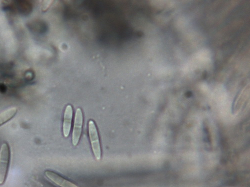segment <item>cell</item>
Wrapping results in <instances>:
<instances>
[{
	"instance_id": "cell-6",
	"label": "cell",
	"mask_w": 250,
	"mask_h": 187,
	"mask_svg": "<svg viewBox=\"0 0 250 187\" xmlns=\"http://www.w3.org/2000/svg\"><path fill=\"white\" fill-rule=\"evenodd\" d=\"M17 112L16 108H11L0 113V127L11 120Z\"/></svg>"
},
{
	"instance_id": "cell-5",
	"label": "cell",
	"mask_w": 250,
	"mask_h": 187,
	"mask_svg": "<svg viewBox=\"0 0 250 187\" xmlns=\"http://www.w3.org/2000/svg\"><path fill=\"white\" fill-rule=\"evenodd\" d=\"M73 116V110L71 105H68L65 109L64 115L62 132L65 137H69L72 128V122Z\"/></svg>"
},
{
	"instance_id": "cell-1",
	"label": "cell",
	"mask_w": 250,
	"mask_h": 187,
	"mask_svg": "<svg viewBox=\"0 0 250 187\" xmlns=\"http://www.w3.org/2000/svg\"><path fill=\"white\" fill-rule=\"evenodd\" d=\"M11 160V150L9 144L4 143L0 149V185H3L7 177Z\"/></svg>"
},
{
	"instance_id": "cell-3",
	"label": "cell",
	"mask_w": 250,
	"mask_h": 187,
	"mask_svg": "<svg viewBox=\"0 0 250 187\" xmlns=\"http://www.w3.org/2000/svg\"><path fill=\"white\" fill-rule=\"evenodd\" d=\"M83 123V112L79 108L76 112L72 132V144L74 147L77 146L79 142L82 131Z\"/></svg>"
},
{
	"instance_id": "cell-4",
	"label": "cell",
	"mask_w": 250,
	"mask_h": 187,
	"mask_svg": "<svg viewBox=\"0 0 250 187\" xmlns=\"http://www.w3.org/2000/svg\"><path fill=\"white\" fill-rule=\"evenodd\" d=\"M45 175L51 183L58 187H79L74 183L62 178L54 172L47 170L45 171Z\"/></svg>"
},
{
	"instance_id": "cell-7",
	"label": "cell",
	"mask_w": 250,
	"mask_h": 187,
	"mask_svg": "<svg viewBox=\"0 0 250 187\" xmlns=\"http://www.w3.org/2000/svg\"><path fill=\"white\" fill-rule=\"evenodd\" d=\"M204 133V141L206 145V148L209 150L212 149V141L211 134L208 127V123L204 122L203 124Z\"/></svg>"
},
{
	"instance_id": "cell-2",
	"label": "cell",
	"mask_w": 250,
	"mask_h": 187,
	"mask_svg": "<svg viewBox=\"0 0 250 187\" xmlns=\"http://www.w3.org/2000/svg\"><path fill=\"white\" fill-rule=\"evenodd\" d=\"M88 132L93 154L95 159L99 161L102 156L101 147L97 127L93 120L89 121Z\"/></svg>"
}]
</instances>
